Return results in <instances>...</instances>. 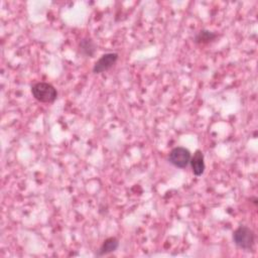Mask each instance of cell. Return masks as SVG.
I'll list each match as a JSON object with an SVG mask.
<instances>
[{
    "label": "cell",
    "mask_w": 258,
    "mask_h": 258,
    "mask_svg": "<svg viewBox=\"0 0 258 258\" xmlns=\"http://www.w3.org/2000/svg\"><path fill=\"white\" fill-rule=\"evenodd\" d=\"M119 54L117 52H107L102 54L93 67L94 74H102L109 71L117 62Z\"/></svg>",
    "instance_id": "4"
},
{
    "label": "cell",
    "mask_w": 258,
    "mask_h": 258,
    "mask_svg": "<svg viewBox=\"0 0 258 258\" xmlns=\"http://www.w3.org/2000/svg\"><path fill=\"white\" fill-rule=\"evenodd\" d=\"M217 36L218 34L216 32L210 31L208 29H202L195 36V42L198 44H206L216 39Z\"/></svg>",
    "instance_id": "8"
},
{
    "label": "cell",
    "mask_w": 258,
    "mask_h": 258,
    "mask_svg": "<svg viewBox=\"0 0 258 258\" xmlns=\"http://www.w3.org/2000/svg\"><path fill=\"white\" fill-rule=\"evenodd\" d=\"M119 247V240L116 237H109L107 238L102 245L100 246L96 256H104L115 252Z\"/></svg>",
    "instance_id": "6"
},
{
    "label": "cell",
    "mask_w": 258,
    "mask_h": 258,
    "mask_svg": "<svg viewBox=\"0 0 258 258\" xmlns=\"http://www.w3.org/2000/svg\"><path fill=\"white\" fill-rule=\"evenodd\" d=\"M96 48H97L96 43L92 38H89V37L83 38L79 43L80 53L87 57H92L96 52Z\"/></svg>",
    "instance_id": "7"
},
{
    "label": "cell",
    "mask_w": 258,
    "mask_h": 258,
    "mask_svg": "<svg viewBox=\"0 0 258 258\" xmlns=\"http://www.w3.org/2000/svg\"><path fill=\"white\" fill-rule=\"evenodd\" d=\"M33 98L40 103H52L57 98L56 89L49 83L38 82L31 86Z\"/></svg>",
    "instance_id": "2"
},
{
    "label": "cell",
    "mask_w": 258,
    "mask_h": 258,
    "mask_svg": "<svg viewBox=\"0 0 258 258\" xmlns=\"http://www.w3.org/2000/svg\"><path fill=\"white\" fill-rule=\"evenodd\" d=\"M189 164L191 166V171L196 176H201L206 168L205 165V157L202 150L197 149L194 155L190 157Z\"/></svg>",
    "instance_id": "5"
},
{
    "label": "cell",
    "mask_w": 258,
    "mask_h": 258,
    "mask_svg": "<svg viewBox=\"0 0 258 258\" xmlns=\"http://www.w3.org/2000/svg\"><path fill=\"white\" fill-rule=\"evenodd\" d=\"M191 154L189 150L182 146H176L172 148L168 154V161L177 168H185L190 161Z\"/></svg>",
    "instance_id": "3"
},
{
    "label": "cell",
    "mask_w": 258,
    "mask_h": 258,
    "mask_svg": "<svg viewBox=\"0 0 258 258\" xmlns=\"http://www.w3.org/2000/svg\"><path fill=\"white\" fill-rule=\"evenodd\" d=\"M233 242L238 248L251 251L255 243V234L248 226L241 225L233 232Z\"/></svg>",
    "instance_id": "1"
}]
</instances>
